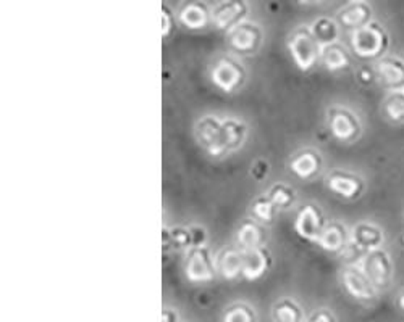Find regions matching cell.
<instances>
[{"label": "cell", "mask_w": 404, "mask_h": 322, "mask_svg": "<svg viewBox=\"0 0 404 322\" xmlns=\"http://www.w3.org/2000/svg\"><path fill=\"white\" fill-rule=\"evenodd\" d=\"M289 168H291V171L298 176V178L312 179L314 176L318 174V171L322 168L321 153L312 149L299 150V152L294 153L293 158L289 160Z\"/></svg>", "instance_id": "cell-15"}, {"label": "cell", "mask_w": 404, "mask_h": 322, "mask_svg": "<svg viewBox=\"0 0 404 322\" xmlns=\"http://www.w3.org/2000/svg\"><path fill=\"white\" fill-rule=\"evenodd\" d=\"M217 273L225 279H236L243 276V250L239 246L222 248L216 256Z\"/></svg>", "instance_id": "cell-16"}, {"label": "cell", "mask_w": 404, "mask_h": 322, "mask_svg": "<svg viewBox=\"0 0 404 322\" xmlns=\"http://www.w3.org/2000/svg\"><path fill=\"white\" fill-rule=\"evenodd\" d=\"M173 26H175V18H173L172 10L167 3H162V36L163 37L170 36Z\"/></svg>", "instance_id": "cell-32"}, {"label": "cell", "mask_w": 404, "mask_h": 322, "mask_svg": "<svg viewBox=\"0 0 404 322\" xmlns=\"http://www.w3.org/2000/svg\"><path fill=\"white\" fill-rule=\"evenodd\" d=\"M372 8L366 2H349L338 10V22L346 28L361 29L371 23Z\"/></svg>", "instance_id": "cell-17"}, {"label": "cell", "mask_w": 404, "mask_h": 322, "mask_svg": "<svg viewBox=\"0 0 404 322\" xmlns=\"http://www.w3.org/2000/svg\"><path fill=\"white\" fill-rule=\"evenodd\" d=\"M238 246L241 250H254L266 246L267 234L266 229L254 219H244L241 226L238 228L236 234Z\"/></svg>", "instance_id": "cell-18"}, {"label": "cell", "mask_w": 404, "mask_h": 322, "mask_svg": "<svg viewBox=\"0 0 404 322\" xmlns=\"http://www.w3.org/2000/svg\"><path fill=\"white\" fill-rule=\"evenodd\" d=\"M302 311L296 301L283 298L273 306V322H301Z\"/></svg>", "instance_id": "cell-25"}, {"label": "cell", "mask_w": 404, "mask_h": 322, "mask_svg": "<svg viewBox=\"0 0 404 322\" xmlns=\"http://www.w3.org/2000/svg\"><path fill=\"white\" fill-rule=\"evenodd\" d=\"M377 78L383 87L398 92L404 90V62L396 57H385L377 63Z\"/></svg>", "instance_id": "cell-12"}, {"label": "cell", "mask_w": 404, "mask_h": 322, "mask_svg": "<svg viewBox=\"0 0 404 322\" xmlns=\"http://www.w3.org/2000/svg\"><path fill=\"white\" fill-rule=\"evenodd\" d=\"M321 58L325 68L330 69V71H340V69L348 68L349 63H351L346 49L338 42L322 47Z\"/></svg>", "instance_id": "cell-23"}, {"label": "cell", "mask_w": 404, "mask_h": 322, "mask_svg": "<svg viewBox=\"0 0 404 322\" xmlns=\"http://www.w3.org/2000/svg\"><path fill=\"white\" fill-rule=\"evenodd\" d=\"M351 240L356 242L359 246H362V248L369 253V251L380 248V245L383 242V234L377 226L361 223L354 228Z\"/></svg>", "instance_id": "cell-22"}, {"label": "cell", "mask_w": 404, "mask_h": 322, "mask_svg": "<svg viewBox=\"0 0 404 322\" xmlns=\"http://www.w3.org/2000/svg\"><path fill=\"white\" fill-rule=\"evenodd\" d=\"M211 78L218 89L225 90V92H233V90L241 87L244 80H246V69L243 68V65L238 60L222 57L212 67Z\"/></svg>", "instance_id": "cell-4"}, {"label": "cell", "mask_w": 404, "mask_h": 322, "mask_svg": "<svg viewBox=\"0 0 404 322\" xmlns=\"http://www.w3.org/2000/svg\"><path fill=\"white\" fill-rule=\"evenodd\" d=\"M364 255H367V251L364 250L362 246H359L354 240H349L345 248H343L341 251L343 261L348 263L349 266H354V263H357V260Z\"/></svg>", "instance_id": "cell-31"}, {"label": "cell", "mask_w": 404, "mask_h": 322, "mask_svg": "<svg viewBox=\"0 0 404 322\" xmlns=\"http://www.w3.org/2000/svg\"><path fill=\"white\" fill-rule=\"evenodd\" d=\"M385 115L393 123H403L404 121V90L391 92L383 105Z\"/></svg>", "instance_id": "cell-28"}, {"label": "cell", "mask_w": 404, "mask_h": 322, "mask_svg": "<svg viewBox=\"0 0 404 322\" xmlns=\"http://www.w3.org/2000/svg\"><path fill=\"white\" fill-rule=\"evenodd\" d=\"M348 244V232L346 228L338 221H332V223H327L325 228H323L322 234L318 235L317 245H321L323 250L332 251V253H337V251H343Z\"/></svg>", "instance_id": "cell-19"}, {"label": "cell", "mask_w": 404, "mask_h": 322, "mask_svg": "<svg viewBox=\"0 0 404 322\" xmlns=\"http://www.w3.org/2000/svg\"><path fill=\"white\" fill-rule=\"evenodd\" d=\"M325 224L327 223L323 219L322 211L316 205H306L299 210L296 223H294V229H296V232L301 237L317 242L318 235L322 234L323 228H325Z\"/></svg>", "instance_id": "cell-10"}, {"label": "cell", "mask_w": 404, "mask_h": 322, "mask_svg": "<svg viewBox=\"0 0 404 322\" xmlns=\"http://www.w3.org/2000/svg\"><path fill=\"white\" fill-rule=\"evenodd\" d=\"M267 197L275 203L278 208H289L296 200V190L291 185L277 183L267 190Z\"/></svg>", "instance_id": "cell-27"}, {"label": "cell", "mask_w": 404, "mask_h": 322, "mask_svg": "<svg viewBox=\"0 0 404 322\" xmlns=\"http://www.w3.org/2000/svg\"><path fill=\"white\" fill-rule=\"evenodd\" d=\"M400 306H401V310L404 311V291H403L401 296H400Z\"/></svg>", "instance_id": "cell-38"}, {"label": "cell", "mask_w": 404, "mask_h": 322, "mask_svg": "<svg viewBox=\"0 0 404 322\" xmlns=\"http://www.w3.org/2000/svg\"><path fill=\"white\" fill-rule=\"evenodd\" d=\"M341 279L348 294L353 295L354 298L362 301L375 298V287H373L372 282L369 280L366 273H364V269H359L356 266H348V268L343 271Z\"/></svg>", "instance_id": "cell-11"}, {"label": "cell", "mask_w": 404, "mask_h": 322, "mask_svg": "<svg viewBox=\"0 0 404 322\" xmlns=\"http://www.w3.org/2000/svg\"><path fill=\"white\" fill-rule=\"evenodd\" d=\"M170 242L173 248H193L191 232H189L188 228H183V226H173V228H170Z\"/></svg>", "instance_id": "cell-30"}, {"label": "cell", "mask_w": 404, "mask_h": 322, "mask_svg": "<svg viewBox=\"0 0 404 322\" xmlns=\"http://www.w3.org/2000/svg\"><path fill=\"white\" fill-rule=\"evenodd\" d=\"M248 15V3L243 0H225L212 8V22L222 31H230L236 24L243 23Z\"/></svg>", "instance_id": "cell-9"}, {"label": "cell", "mask_w": 404, "mask_h": 322, "mask_svg": "<svg viewBox=\"0 0 404 322\" xmlns=\"http://www.w3.org/2000/svg\"><path fill=\"white\" fill-rule=\"evenodd\" d=\"M248 134V126L236 118L222 119V135L227 152L236 150L244 144Z\"/></svg>", "instance_id": "cell-21"}, {"label": "cell", "mask_w": 404, "mask_h": 322, "mask_svg": "<svg viewBox=\"0 0 404 322\" xmlns=\"http://www.w3.org/2000/svg\"><path fill=\"white\" fill-rule=\"evenodd\" d=\"M328 128L333 137L341 142H353L361 134V123L356 115L341 107L328 110Z\"/></svg>", "instance_id": "cell-8"}, {"label": "cell", "mask_w": 404, "mask_h": 322, "mask_svg": "<svg viewBox=\"0 0 404 322\" xmlns=\"http://www.w3.org/2000/svg\"><path fill=\"white\" fill-rule=\"evenodd\" d=\"M272 255L267 246L254 250H243V278L259 279L270 268Z\"/></svg>", "instance_id": "cell-13"}, {"label": "cell", "mask_w": 404, "mask_h": 322, "mask_svg": "<svg viewBox=\"0 0 404 322\" xmlns=\"http://www.w3.org/2000/svg\"><path fill=\"white\" fill-rule=\"evenodd\" d=\"M227 40L230 49L236 53H256L262 44V29L257 23L244 19L227 33Z\"/></svg>", "instance_id": "cell-3"}, {"label": "cell", "mask_w": 404, "mask_h": 322, "mask_svg": "<svg viewBox=\"0 0 404 322\" xmlns=\"http://www.w3.org/2000/svg\"><path fill=\"white\" fill-rule=\"evenodd\" d=\"M377 74L373 73V69L371 67H367V65H364V67L357 69V79L361 80L362 84H372Z\"/></svg>", "instance_id": "cell-35"}, {"label": "cell", "mask_w": 404, "mask_h": 322, "mask_svg": "<svg viewBox=\"0 0 404 322\" xmlns=\"http://www.w3.org/2000/svg\"><path fill=\"white\" fill-rule=\"evenodd\" d=\"M196 137L212 157H220V155L227 153L222 135V119L213 117V115H206L197 121Z\"/></svg>", "instance_id": "cell-6"}, {"label": "cell", "mask_w": 404, "mask_h": 322, "mask_svg": "<svg viewBox=\"0 0 404 322\" xmlns=\"http://www.w3.org/2000/svg\"><path fill=\"white\" fill-rule=\"evenodd\" d=\"M184 273L193 282H206L216 278V260H212L207 246H193L188 250Z\"/></svg>", "instance_id": "cell-5"}, {"label": "cell", "mask_w": 404, "mask_h": 322, "mask_svg": "<svg viewBox=\"0 0 404 322\" xmlns=\"http://www.w3.org/2000/svg\"><path fill=\"white\" fill-rule=\"evenodd\" d=\"M307 322H335L332 313H328L327 310H318L316 313L311 314V318L307 319Z\"/></svg>", "instance_id": "cell-36"}, {"label": "cell", "mask_w": 404, "mask_h": 322, "mask_svg": "<svg viewBox=\"0 0 404 322\" xmlns=\"http://www.w3.org/2000/svg\"><path fill=\"white\" fill-rule=\"evenodd\" d=\"M401 244H403V245H404V234H403V235H401Z\"/></svg>", "instance_id": "cell-39"}, {"label": "cell", "mask_w": 404, "mask_h": 322, "mask_svg": "<svg viewBox=\"0 0 404 322\" xmlns=\"http://www.w3.org/2000/svg\"><path fill=\"white\" fill-rule=\"evenodd\" d=\"M254 321H256L254 311L244 303L230 306V308L227 310L225 316H223V322H254Z\"/></svg>", "instance_id": "cell-29"}, {"label": "cell", "mask_w": 404, "mask_h": 322, "mask_svg": "<svg viewBox=\"0 0 404 322\" xmlns=\"http://www.w3.org/2000/svg\"><path fill=\"white\" fill-rule=\"evenodd\" d=\"M178 15H179V22H181L186 28L201 29L207 24L209 18L212 17V12L204 2L193 0V2L184 3Z\"/></svg>", "instance_id": "cell-20"}, {"label": "cell", "mask_w": 404, "mask_h": 322, "mask_svg": "<svg viewBox=\"0 0 404 322\" xmlns=\"http://www.w3.org/2000/svg\"><path fill=\"white\" fill-rule=\"evenodd\" d=\"M268 171H270V164H268V161L264 160V158H259V160L254 161V164L251 168V174H252L254 179L262 180L268 174Z\"/></svg>", "instance_id": "cell-34"}, {"label": "cell", "mask_w": 404, "mask_h": 322, "mask_svg": "<svg viewBox=\"0 0 404 322\" xmlns=\"http://www.w3.org/2000/svg\"><path fill=\"white\" fill-rule=\"evenodd\" d=\"M189 232H191V240H193V246H206L207 242V230L206 228L199 224H193L189 226Z\"/></svg>", "instance_id": "cell-33"}, {"label": "cell", "mask_w": 404, "mask_h": 322, "mask_svg": "<svg viewBox=\"0 0 404 322\" xmlns=\"http://www.w3.org/2000/svg\"><path fill=\"white\" fill-rule=\"evenodd\" d=\"M364 273L375 289H387L393 278L391 260L387 251L380 248L369 251L364 258Z\"/></svg>", "instance_id": "cell-7"}, {"label": "cell", "mask_w": 404, "mask_h": 322, "mask_svg": "<svg viewBox=\"0 0 404 322\" xmlns=\"http://www.w3.org/2000/svg\"><path fill=\"white\" fill-rule=\"evenodd\" d=\"M311 31L314 34V37L318 40V44H321L322 47H325V45H330V44H335V40L338 37L337 23L327 17L317 18L316 22L312 23Z\"/></svg>", "instance_id": "cell-24"}, {"label": "cell", "mask_w": 404, "mask_h": 322, "mask_svg": "<svg viewBox=\"0 0 404 322\" xmlns=\"http://www.w3.org/2000/svg\"><path fill=\"white\" fill-rule=\"evenodd\" d=\"M327 184L330 190L345 198H357L364 190L362 179L345 171H333L327 178Z\"/></svg>", "instance_id": "cell-14"}, {"label": "cell", "mask_w": 404, "mask_h": 322, "mask_svg": "<svg viewBox=\"0 0 404 322\" xmlns=\"http://www.w3.org/2000/svg\"><path fill=\"white\" fill-rule=\"evenodd\" d=\"M251 213L256 219L262 221V223L270 224L278 213V206L266 195H259L252 200Z\"/></svg>", "instance_id": "cell-26"}, {"label": "cell", "mask_w": 404, "mask_h": 322, "mask_svg": "<svg viewBox=\"0 0 404 322\" xmlns=\"http://www.w3.org/2000/svg\"><path fill=\"white\" fill-rule=\"evenodd\" d=\"M351 45L357 57L377 58L388 47V34L380 24L369 23L367 26L353 33Z\"/></svg>", "instance_id": "cell-2"}, {"label": "cell", "mask_w": 404, "mask_h": 322, "mask_svg": "<svg viewBox=\"0 0 404 322\" xmlns=\"http://www.w3.org/2000/svg\"><path fill=\"white\" fill-rule=\"evenodd\" d=\"M162 319H163V322H177L178 316H177V313H175V311L167 308V310H163Z\"/></svg>", "instance_id": "cell-37"}, {"label": "cell", "mask_w": 404, "mask_h": 322, "mask_svg": "<svg viewBox=\"0 0 404 322\" xmlns=\"http://www.w3.org/2000/svg\"><path fill=\"white\" fill-rule=\"evenodd\" d=\"M288 49L294 62L302 71L311 69L322 55V45L314 37L312 31L306 26H299L289 34Z\"/></svg>", "instance_id": "cell-1"}]
</instances>
